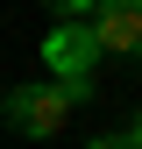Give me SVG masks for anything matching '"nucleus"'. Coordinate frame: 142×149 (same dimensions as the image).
I'll return each mask as SVG.
<instances>
[{
	"mask_svg": "<svg viewBox=\"0 0 142 149\" xmlns=\"http://www.w3.org/2000/svg\"><path fill=\"white\" fill-rule=\"evenodd\" d=\"M85 149H135V142H128V135H93Z\"/></svg>",
	"mask_w": 142,
	"mask_h": 149,
	"instance_id": "nucleus-5",
	"label": "nucleus"
},
{
	"mask_svg": "<svg viewBox=\"0 0 142 149\" xmlns=\"http://www.w3.org/2000/svg\"><path fill=\"white\" fill-rule=\"evenodd\" d=\"M43 64L57 71V85H64V78H93V64H100L93 29H85V22H57V29L43 36Z\"/></svg>",
	"mask_w": 142,
	"mask_h": 149,
	"instance_id": "nucleus-2",
	"label": "nucleus"
},
{
	"mask_svg": "<svg viewBox=\"0 0 142 149\" xmlns=\"http://www.w3.org/2000/svg\"><path fill=\"white\" fill-rule=\"evenodd\" d=\"M43 7H50V14H57V22H85V14H93V7H100V0H43Z\"/></svg>",
	"mask_w": 142,
	"mask_h": 149,
	"instance_id": "nucleus-4",
	"label": "nucleus"
},
{
	"mask_svg": "<svg viewBox=\"0 0 142 149\" xmlns=\"http://www.w3.org/2000/svg\"><path fill=\"white\" fill-rule=\"evenodd\" d=\"M128 142H135V149H142V107H135V128H128Z\"/></svg>",
	"mask_w": 142,
	"mask_h": 149,
	"instance_id": "nucleus-6",
	"label": "nucleus"
},
{
	"mask_svg": "<svg viewBox=\"0 0 142 149\" xmlns=\"http://www.w3.org/2000/svg\"><path fill=\"white\" fill-rule=\"evenodd\" d=\"M0 121H7L14 135H57V128L71 121V100H64L57 78L50 85H14L7 100H0Z\"/></svg>",
	"mask_w": 142,
	"mask_h": 149,
	"instance_id": "nucleus-1",
	"label": "nucleus"
},
{
	"mask_svg": "<svg viewBox=\"0 0 142 149\" xmlns=\"http://www.w3.org/2000/svg\"><path fill=\"white\" fill-rule=\"evenodd\" d=\"M85 29H93V43H100V50L142 57V0H100Z\"/></svg>",
	"mask_w": 142,
	"mask_h": 149,
	"instance_id": "nucleus-3",
	"label": "nucleus"
}]
</instances>
